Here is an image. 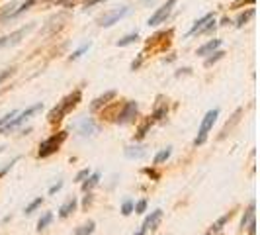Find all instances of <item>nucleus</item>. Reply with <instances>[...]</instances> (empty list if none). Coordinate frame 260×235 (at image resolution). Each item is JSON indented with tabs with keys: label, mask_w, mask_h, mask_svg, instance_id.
<instances>
[{
	"label": "nucleus",
	"mask_w": 260,
	"mask_h": 235,
	"mask_svg": "<svg viewBox=\"0 0 260 235\" xmlns=\"http://www.w3.org/2000/svg\"><path fill=\"white\" fill-rule=\"evenodd\" d=\"M82 98V92L80 90H74V92H70L68 96H65L63 100L59 102L51 112H49V116H47V120H49V124H59L63 118H65L66 114L80 102Z\"/></svg>",
	"instance_id": "nucleus-1"
},
{
	"label": "nucleus",
	"mask_w": 260,
	"mask_h": 235,
	"mask_svg": "<svg viewBox=\"0 0 260 235\" xmlns=\"http://www.w3.org/2000/svg\"><path fill=\"white\" fill-rule=\"evenodd\" d=\"M43 108V102H37V104H33L30 106L28 110H24V112H20V114H16L8 124H4V126H0V134H8V132H12V130H16V128H20L26 120H30L33 114H37L39 110Z\"/></svg>",
	"instance_id": "nucleus-2"
},
{
	"label": "nucleus",
	"mask_w": 260,
	"mask_h": 235,
	"mask_svg": "<svg viewBox=\"0 0 260 235\" xmlns=\"http://www.w3.org/2000/svg\"><path fill=\"white\" fill-rule=\"evenodd\" d=\"M66 139V132H59V134H53L49 135L45 141H41V145H39V153H37V157H41V159H45V157H49V155H53V153H57L59 151V147L63 145V141Z\"/></svg>",
	"instance_id": "nucleus-3"
},
{
	"label": "nucleus",
	"mask_w": 260,
	"mask_h": 235,
	"mask_svg": "<svg viewBox=\"0 0 260 235\" xmlns=\"http://www.w3.org/2000/svg\"><path fill=\"white\" fill-rule=\"evenodd\" d=\"M219 118V110L217 108H213V110H209L205 116H203V120H201V124H199V132H197V137L194 139V145H203L205 143V139H207V134L211 132V128H213V124H215V120Z\"/></svg>",
	"instance_id": "nucleus-4"
},
{
	"label": "nucleus",
	"mask_w": 260,
	"mask_h": 235,
	"mask_svg": "<svg viewBox=\"0 0 260 235\" xmlns=\"http://www.w3.org/2000/svg\"><path fill=\"white\" fill-rule=\"evenodd\" d=\"M130 6H122V8H116V10H112V12H108V14H104L102 18H100V22H98V26L100 28H112L114 24H118L122 18H126L128 14H130Z\"/></svg>",
	"instance_id": "nucleus-5"
},
{
	"label": "nucleus",
	"mask_w": 260,
	"mask_h": 235,
	"mask_svg": "<svg viewBox=\"0 0 260 235\" xmlns=\"http://www.w3.org/2000/svg\"><path fill=\"white\" fill-rule=\"evenodd\" d=\"M176 6V0H166V4H163L161 8L155 10V14L147 20V26H159V24H164L166 18L172 14V8Z\"/></svg>",
	"instance_id": "nucleus-6"
},
{
	"label": "nucleus",
	"mask_w": 260,
	"mask_h": 235,
	"mask_svg": "<svg viewBox=\"0 0 260 235\" xmlns=\"http://www.w3.org/2000/svg\"><path fill=\"white\" fill-rule=\"evenodd\" d=\"M137 110H139V106H137V102L135 100H128L122 108H120V112H118V116H116V124H120V126H124V124H130L135 120V116H137Z\"/></svg>",
	"instance_id": "nucleus-7"
},
{
	"label": "nucleus",
	"mask_w": 260,
	"mask_h": 235,
	"mask_svg": "<svg viewBox=\"0 0 260 235\" xmlns=\"http://www.w3.org/2000/svg\"><path fill=\"white\" fill-rule=\"evenodd\" d=\"M72 128L76 130V134L82 135V137H88V135H94L98 132V124L92 118H80L78 122L72 124Z\"/></svg>",
	"instance_id": "nucleus-8"
},
{
	"label": "nucleus",
	"mask_w": 260,
	"mask_h": 235,
	"mask_svg": "<svg viewBox=\"0 0 260 235\" xmlns=\"http://www.w3.org/2000/svg\"><path fill=\"white\" fill-rule=\"evenodd\" d=\"M170 39H172V30H168V32H159L157 35H153L151 37V41H149V47H157V49H166L168 45H170Z\"/></svg>",
	"instance_id": "nucleus-9"
},
{
	"label": "nucleus",
	"mask_w": 260,
	"mask_h": 235,
	"mask_svg": "<svg viewBox=\"0 0 260 235\" xmlns=\"http://www.w3.org/2000/svg\"><path fill=\"white\" fill-rule=\"evenodd\" d=\"M32 30H33V26L30 24V26H26V28H20V30H16L14 34L0 37V47H6V45H14V43H18L22 35H26L28 32H32Z\"/></svg>",
	"instance_id": "nucleus-10"
},
{
	"label": "nucleus",
	"mask_w": 260,
	"mask_h": 235,
	"mask_svg": "<svg viewBox=\"0 0 260 235\" xmlns=\"http://www.w3.org/2000/svg\"><path fill=\"white\" fill-rule=\"evenodd\" d=\"M161 220H163V210H155V212H151V216L143 222V232H149V230H157L159 228V224H161Z\"/></svg>",
	"instance_id": "nucleus-11"
},
{
	"label": "nucleus",
	"mask_w": 260,
	"mask_h": 235,
	"mask_svg": "<svg viewBox=\"0 0 260 235\" xmlns=\"http://www.w3.org/2000/svg\"><path fill=\"white\" fill-rule=\"evenodd\" d=\"M221 47V39H211V41H207V43H203L201 47H197V51H195V55H209V53H213L215 49H219Z\"/></svg>",
	"instance_id": "nucleus-12"
},
{
	"label": "nucleus",
	"mask_w": 260,
	"mask_h": 235,
	"mask_svg": "<svg viewBox=\"0 0 260 235\" xmlns=\"http://www.w3.org/2000/svg\"><path fill=\"white\" fill-rule=\"evenodd\" d=\"M116 98V90H108L106 94H102V96H98L96 100L90 104V112H96L98 108H102V106H106L110 100H114Z\"/></svg>",
	"instance_id": "nucleus-13"
},
{
	"label": "nucleus",
	"mask_w": 260,
	"mask_h": 235,
	"mask_svg": "<svg viewBox=\"0 0 260 235\" xmlns=\"http://www.w3.org/2000/svg\"><path fill=\"white\" fill-rule=\"evenodd\" d=\"M211 18H215V16H213L211 12H209V14H205V16H201V18H199L197 22H194V26L190 28V32L186 34V37H190V35H197V34H199V32H201V28H203V26H205V24H207V22H209Z\"/></svg>",
	"instance_id": "nucleus-14"
},
{
	"label": "nucleus",
	"mask_w": 260,
	"mask_h": 235,
	"mask_svg": "<svg viewBox=\"0 0 260 235\" xmlns=\"http://www.w3.org/2000/svg\"><path fill=\"white\" fill-rule=\"evenodd\" d=\"M74 210H76V198L72 196V198H68V200H66L65 204L59 208V218H63V220H65V218H68Z\"/></svg>",
	"instance_id": "nucleus-15"
},
{
	"label": "nucleus",
	"mask_w": 260,
	"mask_h": 235,
	"mask_svg": "<svg viewBox=\"0 0 260 235\" xmlns=\"http://www.w3.org/2000/svg\"><path fill=\"white\" fill-rule=\"evenodd\" d=\"M147 155V151L143 149V147H139V145H131L126 149V157L128 159H143Z\"/></svg>",
	"instance_id": "nucleus-16"
},
{
	"label": "nucleus",
	"mask_w": 260,
	"mask_h": 235,
	"mask_svg": "<svg viewBox=\"0 0 260 235\" xmlns=\"http://www.w3.org/2000/svg\"><path fill=\"white\" fill-rule=\"evenodd\" d=\"M86 178H88V180H82V190H84V192H90V190L96 186L98 182H100L102 174H100V172H94V174H88Z\"/></svg>",
	"instance_id": "nucleus-17"
},
{
	"label": "nucleus",
	"mask_w": 260,
	"mask_h": 235,
	"mask_svg": "<svg viewBox=\"0 0 260 235\" xmlns=\"http://www.w3.org/2000/svg\"><path fill=\"white\" fill-rule=\"evenodd\" d=\"M37 2H39V0H26V2H22V4H20V8H18V10H14V12L10 14V18H18V16H22L24 12H28V10H30L32 6H35Z\"/></svg>",
	"instance_id": "nucleus-18"
},
{
	"label": "nucleus",
	"mask_w": 260,
	"mask_h": 235,
	"mask_svg": "<svg viewBox=\"0 0 260 235\" xmlns=\"http://www.w3.org/2000/svg\"><path fill=\"white\" fill-rule=\"evenodd\" d=\"M253 16H255V8H249L247 12H241L239 18H237V24H235V26H237V28H243V26H245Z\"/></svg>",
	"instance_id": "nucleus-19"
},
{
	"label": "nucleus",
	"mask_w": 260,
	"mask_h": 235,
	"mask_svg": "<svg viewBox=\"0 0 260 235\" xmlns=\"http://www.w3.org/2000/svg\"><path fill=\"white\" fill-rule=\"evenodd\" d=\"M139 39V34L137 32H133V34H128V35H124L122 39H118V47H126V45H131V43H135Z\"/></svg>",
	"instance_id": "nucleus-20"
},
{
	"label": "nucleus",
	"mask_w": 260,
	"mask_h": 235,
	"mask_svg": "<svg viewBox=\"0 0 260 235\" xmlns=\"http://www.w3.org/2000/svg\"><path fill=\"white\" fill-rule=\"evenodd\" d=\"M51 222H53V214H51V212H45V214L39 218V222H37V232H43Z\"/></svg>",
	"instance_id": "nucleus-21"
},
{
	"label": "nucleus",
	"mask_w": 260,
	"mask_h": 235,
	"mask_svg": "<svg viewBox=\"0 0 260 235\" xmlns=\"http://www.w3.org/2000/svg\"><path fill=\"white\" fill-rule=\"evenodd\" d=\"M166 112H168V106H166V104H159V106H157V110L153 112L151 120H153V122H159V120H163V118H166Z\"/></svg>",
	"instance_id": "nucleus-22"
},
{
	"label": "nucleus",
	"mask_w": 260,
	"mask_h": 235,
	"mask_svg": "<svg viewBox=\"0 0 260 235\" xmlns=\"http://www.w3.org/2000/svg\"><path fill=\"white\" fill-rule=\"evenodd\" d=\"M151 124H153V120L151 118H147L143 124H141V128L137 130V134H135V139H143L145 135H147V132L151 130Z\"/></svg>",
	"instance_id": "nucleus-23"
},
{
	"label": "nucleus",
	"mask_w": 260,
	"mask_h": 235,
	"mask_svg": "<svg viewBox=\"0 0 260 235\" xmlns=\"http://www.w3.org/2000/svg\"><path fill=\"white\" fill-rule=\"evenodd\" d=\"M170 155H172V147H166V149H163V151H159V153L155 155V165H163Z\"/></svg>",
	"instance_id": "nucleus-24"
},
{
	"label": "nucleus",
	"mask_w": 260,
	"mask_h": 235,
	"mask_svg": "<svg viewBox=\"0 0 260 235\" xmlns=\"http://www.w3.org/2000/svg\"><path fill=\"white\" fill-rule=\"evenodd\" d=\"M90 47H92V41H88V43H84L82 47H78L76 51H72V55H70V61H76V59H80V57H82V55H84V53H86Z\"/></svg>",
	"instance_id": "nucleus-25"
},
{
	"label": "nucleus",
	"mask_w": 260,
	"mask_h": 235,
	"mask_svg": "<svg viewBox=\"0 0 260 235\" xmlns=\"http://www.w3.org/2000/svg\"><path fill=\"white\" fill-rule=\"evenodd\" d=\"M253 216H255V202L249 206V210L245 212V216H243V220H241V228H243V230L249 226V222L253 220Z\"/></svg>",
	"instance_id": "nucleus-26"
},
{
	"label": "nucleus",
	"mask_w": 260,
	"mask_h": 235,
	"mask_svg": "<svg viewBox=\"0 0 260 235\" xmlns=\"http://www.w3.org/2000/svg\"><path fill=\"white\" fill-rule=\"evenodd\" d=\"M94 228H96V224L90 220L88 224H84V226H80L76 232H74V235H90L92 232H94Z\"/></svg>",
	"instance_id": "nucleus-27"
},
{
	"label": "nucleus",
	"mask_w": 260,
	"mask_h": 235,
	"mask_svg": "<svg viewBox=\"0 0 260 235\" xmlns=\"http://www.w3.org/2000/svg\"><path fill=\"white\" fill-rule=\"evenodd\" d=\"M14 8H16V2H10V4H6V6L0 10V22H6V20L10 18V14L14 12Z\"/></svg>",
	"instance_id": "nucleus-28"
},
{
	"label": "nucleus",
	"mask_w": 260,
	"mask_h": 235,
	"mask_svg": "<svg viewBox=\"0 0 260 235\" xmlns=\"http://www.w3.org/2000/svg\"><path fill=\"white\" fill-rule=\"evenodd\" d=\"M209 55H211V57H207V59H205V67H211V65H213V63H217L219 59H223V55H225V53H223V51H219V49H215V51H213V53H209Z\"/></svg>",
	"instance_id": "nucleus-29"
},
{
	"label": "nucleus",
	"mask_w": 260,
	"mask_h": 235,
	"mask_svg": "<svg viewBox=\"0 0 260 235\" xmlns=\"http://www.w3.org/2000/svg\"><path fill=\"white\" fill-rule=\"evenodd\" d=\"M231 216H233V212H229V214H225L223 218H219V220H217V222L213 224V228H211V232H219V230H221V228H223V226L227 224L229 220H231Z\"/></svg>",
	"instance_id": "nucleus-30"
},
{
	"label": "nucleus",
	"mask_w": 260,
	"mask_h": 235,
	"mask_svg": "<svg viewBox=\"0 0 260 235\" xmlns=\"http://www.w3.org/2000/svg\"><path fill=\"white\" fill-rule=\"evenodd\" d=\"M41 204H43V198L39 196V198H35V200H33V202H30V204L26 206V210H24V212H26V214L30 216V214H33V212H35V210H37V208H39Z\"/></svg>",
	"instance_id": "nucleus-31"
},
{
	"label": "nucleus",
	"mask_w": 260,
	"mask_h": 235,
	"mask_svg": "<svg viewBox=\"0 0 260 235\" xmlns=\"http://www.w3.org/2000/svg\"><path fill=\"white\" fill-rule=\"evenodd\" d=\"M133 210H135V214H143L147 210V200H139L133 206Z\"/></svg>",
	"instance_id": "nucleus-32"
},
{
	"label": "nucleus",
	"mask_w": 260,
	"mask_h": 235,
	"mask_svg": "<svg viewBox=\"0 0 260 235\" xmlns=\"http://www.w3.org/2000/svg\"><path fill=\"white\" fill-rule=\"evenodd\" d=\"M131 212H133V202L126 200L124 202V206H122V214H124V216H130Z\"/></svg>",
	"instance_id": "nucleus-33"
},
{
	"label": "nucleus",
	"mask_w": 260,
	"mask_h": 235,
	"mask_svg": "<svg viewBox=\"0 0 260 235\" xmlns=\"http://www.w3.org/2000/svg\"><path fill=\"white\" fill-rule=\"evenodd\" d=\"M14 71H16V69H4V71H0V84H2L8 77H12V75H14Z\"/></svg>",
	"instance_id": "nucleus-34"
},
{
	"label": "nucleus",
	"mask_w": 260,
	"mask_h": 235,
	"mask_svg": "<svg viewBox=\"0 0 260 235\" xmlns=\"http://www.w3.org/2000/svg\"><path fill=\"white\" fill-rule=\"evenodd\" d=\"M213 28H215V18H211V20H209V22L201 28V32H199V34H207V32H211Z\"/></svg>",
	"instance_id": "nucleus-35"
},
{
	"label": "nucleus",
	"mask_w": 260,
	"mask_h": 235,
	"mask_svg": "<svg viewBox=\"0 0 260 235\" xmlns=\"http://www.w3.org/2000/svg\"><path fill=\"white\" fill-rule=\"evenodd\" d=\"M239 116H241V110H237V112H235V116H233V122H239ZM229 130H231V126L227 124V126H225V130H223V134H221V139L227 135Z\"/></svg>",
	"instance_id": "nucleus-36"
},
{
	"label": "nucleus",
	"mask_w": 260,
	"mask_h": 235,
	"mask_svg": "<svg viewBox=\"0 0 260 235\" xmlns=\"http://www.w3.org/2000/svg\"><path fill=\"white\" fill-rule=\"evenodd\" d=\"M88 174H90V170H88V168H82V170L76 174V178H74V180H76V182H82V180H84Z\"/></svg>",
	"instance_id": "nucleus-37"
},
{
	"label": "nucleus",
	"mask_w": 260,
	"mask_h": 235,
	"mask_svg": "<svg viewBox=\"0 0 260 235\" xmlns=\"http://www.w3.org/2000/svg\"><path fill=\"white\" fill-rule=\"evenodd\" d=\"M143 57H145V53H139V57L131 63V71H137V69L141 67V61H143Z\"/></svg>",
	"instance_id": "nucleus-38"
},
{
	"label": "nucleus",
	"mask_w": 260,
	"mask_h": 235,
	"mask_svg": "<svg viewBox=\"0 0 260 235\" xmlns=\"http://www.w3.org/2000/svg\"><path fill=\"white\" fill-rule=\"evenodd\" d=\"M16 114H18V112H16V110H12V112H10V114H6L4 118H0V126H4V124H8V122H10V120H12V118H14Z\"/></svg>",
	"instance_id": "nucleus-39"
},
{
	"label": "nucleus",
	"mask_w": 260,
	"mask_h": 235,
	"mask_svg": "<svg viewBox=\"0 0 260 235\" xmlns=\"http://www.w3.org/2000/svg\"><path fill=\"white\" fill-rule=\"evenodd\" d=\"M61 188H63V180H59L57 184H53V186L49 188V194H55V192H59Z\"/></svg>",
	"instance_id": "nucleus-40"
},
{
	"label": "nucleus",
	"mask_w": 260,
	"mask_h": 235,
	"mask_svg": "<svg viewBox=\"0 0 260 235\" xmlns=\"http://www.w3.org/2000/svg\"><path fill=\"white\" fill-rule=\"evenodd\" d=\"M86 194H88V196H86V198L82 200V208H84V210H88V206H90V204H92V200H94L90 192H86Z\"/></svg>",
	"instance_id": "nucleus-41"
},
{
	"label": "nucleus",
	"mask_w": 260,
	"mask_h": 235,
	"mask_svg": "<svg viewBox=\"0 0 260 235\" xmlns=\"http://www.w3.org/2000/svg\"><path fill=\"white\" fill-rule=\"evenodd\" d=\"M100 2H106V0H84V8H92V6H96Z\"/></svg>",
	"instance_id": "nucleus-42"
},
{
	"label": "nucleus",
	"mask_w": 260,
	"mask_h": 235,
	"mask_svg": "<svg viewBox=\"0 0 260 235\" xmlns=\"http://www.w3.org/2000/svg\"><path fill=\"white\" fill-rule=\"evenodd\" d=\"M249 235H257V224L253 220L249 222Z\"/></svg>",
	"instance_id": "nucleus-43"
},
{
	"label": "nucleus",
	"mask_w": 260,
	"mask_h": 235,
	"mask_svg": "<svg viewBox=\"0 0 260 235\" xmlns=\"http://www.w3.org/2000/svg\"><path fill=\"white\" fill-rule=\"evenodd\" d=\"M145 174H149V176H153V178H159V172H155L153 168H145Z\"/></svg>",
	"instance_id": "nucleus-44"
},
{
	"label": "nucleus",
	"mask_w": 260,
	"mask_h": 235,
	"mask_svg": "<svg viewBox=\"0 0 260 235\" xmlns=\"http://www.w3.org/2000/svg\"><path fill=\"white\" fill-rule=\"evenodd\" d=\"M16 161H18V159H14V161H12V163H10V165H8V167H6V168H2V170H0V176H4V174H6V172H8V170H10V167H12V165H14V163H16Z\"/></svg>",
	"instance_id": "nucleus-45"
},
{
	"label": "nucleus",
	"mask_w": 260,
	"mask_h": 235,
	"mask_svg": "<svg viewBox=\"0 0 260 235\" xmlns=\"http://www.w3.org/2000/svg\"><path fill=\"white\" fill-rule=\"evenodd\" d=\"M231 24V20L229 18H223V22H221V26H229Z\"/></svg>",
	"instance_id": "nucleus-46"
},
{
	"label": "nucleus",
	"mask_w": 260,
	"mask_h": 235,
	"mask_svg": "<svg viewBox=\"0 0 260 235\" xmlns=\"http://www.w3.org/2000/svg\"><path fill=\"white\" fill-rule=\"evenodd\" d=\"M68 2H70V0H57V4H68ZM72 2H74V0H72Z\"/></svg>",
	"instance_id": "nucleus-47"
},
{
	"label": "nucleus",
	"mask_w": 260,
	"mask_h": 235,
	"mask_svg": "<svg viewBox=\"0 0 260 235\" xmlns=\"http://www.w3.org/2000/svg\"><path fill=\"white\" fill-rule=\"evenodd\" d=\"M135 235H147V232H143V230H141V232H137Z\"/></svg>",
	"instance_id": "nucleus-48"
}]
</instances>
